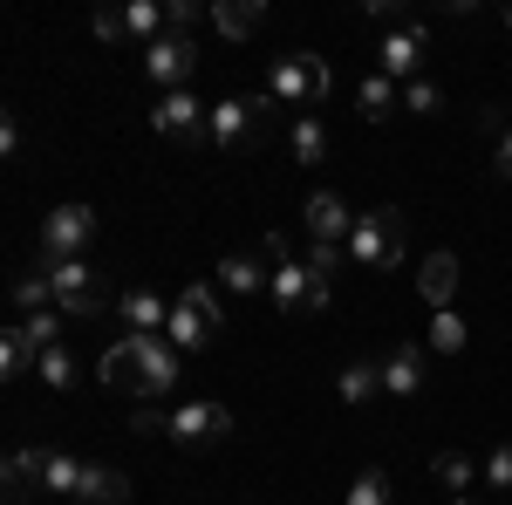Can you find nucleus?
I'll list each match as a JSON object with an SVG mask.
<instances>
[{"mask_svg": "<svg viewBox=\"0 0 512 505\" xmlns=\"http://www.w3.org/2000/svg\"><path fill=\"white\" fill-rule=\"evenodd\" d=\"M48 280H55V308L69 314V321H82V314H96L110 301L103 273L89 267V260H62V267H48Z\"/></svg>", "mask_w": 512, "mask_h": 505, "instance_id": "obj_6", "label": "nucleus"}, {"mask_svg": "<svg viewBox=\"0 0 512 505\" xmlns=\"http://www.w3.org/2000/svg\"><path fill=\"white\" fill-rule=\"evenodd\" d=\"M383 389L390 396H424V349L417 342H396L383 355Z\"/></svg>", "mask_w": 512, "mask_h": 505, "instance_id": "obj_14", "label": "nucleus"}, {"mask_svg": "<svg viewBox=\"0 0 512 505\" xmlns=\"http://www.w3.org/2000/svg\"><path fill=\"white\" fill-rule=\"evenodd\" d=\"M178 301H185V308H198L205 321H212V328H226V314H219V287H212V280H192Z\"/></svg>", "mask_w": 512, "mask_h": 505, "instance_id": "obj_31", "label": "nucleus"}, {"mask_svg": "<svg viewBox=\"0 0 512 505\" xmlns=\"http://www.w3.org/2000/svg\"><path fill=\"white\" fill-rule=\"evenodd\" d=\"M151 130H158L164 144H198V137L212 130V110L198 103L192 89H171V96L151 103Z\"/></svg>", "mask_w": 512, "mask_h": 505, "instance_id": "obj_7", "label": "nucleus"}, {"mask_svg": "<svg viewBox=\"0 0 512 505\" xmlns=\"http://www.w3.org/2000/svg\"><path fill=\"white\" fill-rule=\"evenodd\" d=\"M431 471H437V485H444V492H472V485H478V465L465 458V451H444Z\"/></svg>", "mask_w": 512, "mask_h": 505, "instance_id": "obj_27", "label": "nucleus"}, {"mask_svg": "<svg viewBox=\"0 0 512 505\" xmlns=\"http://www.w3.org/2000/svg\"><path fill=\"white\" fill-rule=\"evenodd\" d=\"M478 485H485V492H512V444H492V451H485Z\"/></svg>", "mask_w": 512, "mask_h": 505, "instance_id": "obj_30", "label": "nucleus"}, {"mask_svg": "<svg viewBox=\"0 0 512 505\" xmlns=\"http://www.w3.org/2000/svg\"><path fill=\"white\" fill-rule=\"evenodd\" d=\"M35 376L48 389H76V355H69V349H41L35 355Z\"/></svg>", "mask_w": 512, "mask_h": 505, "instance_id": "obj_28", "label": "nucleus"}, {"mask_svg": "<svg viewBox=\"0 0 512 505\" xmlns=\"http://www.w3.org/2000/svg\"><path fill=\"white\" fill-rule=\"evenodd\" d=\"M89 246H96V212H89V205H55V212L41 219V260H48V267L82 260Z\"/></svg>", "mask_w": 512, "mask_h": 505, "instance_id": "obj_4", "label": "nucleus"}, {"mask_svg": "<svg viewBox=\"0 0 512 505\" xmlns=\"http://www.w3.org/2000/svg\"><path fill=\"white\" fill-rule=\"evenodd\" d=\"M335 389H342V403H369V396L383 389V362H349Z\"/></svg>", "mask_w": 512, "mask_h": 505, "instance_id": "obj_24", "label": "nucleus"}, {"mask_svg": "<svg viewBox=\"0 0 512 505\" xmlns=\"http://www.w3.org/2000/svg\"><path fill=\"white\" fill-rule=\"evenodd\" d=\"M451 505H485V499H451Z\"/></svg>", "mask_w": 512, "mask_h": 505, "instance_id": "obj_39", "label": "nucleus"}, {"mask_svg": "<svg viewBox=\"0 0 512 505\" xmlns=\"http://www.w3.org/2000/svg\"><path fill=\"white\" fill-rule=\"evenodd\" d=\"M14 308H21V321H28V314H48V308H55V280H48V267H41V273H21V280H14Z\"/></svg>", "mask_w": 512, "mask_h": 505, "instance_id": "obj_22", "label": "nucleus"}, {"mask_svg": "<svg viewBox=\"0 0 512 505\" xmlns=\"http://www.w3.org/2000/svg\"><path fill=\"white\" fill-rule=\"evenodd\" d=\"M267 103L274 96H226V103H212V151H246L253 144V130H260V117H267Z\"/></svg>", "mask_w": 512, "mask_h": 505, "instance_id": "obj_8", "label": "nucleus"}, {"mask_svg": "<svg viewBox=\"0 0 512 505\" xmlns=\"http://www.w3.org/2000/svg\"><path fill=\"white\" fill-rule=\"evenodd\" d=\"M21 369H35V342H28V328L14 321V328L0 335V376H21Z\"/></svg>", "mask_w": 512, "mask_h": 505, "instance_id": "obj_26", "label": "nucleus"}, {"mask_svg": "<svg viewBox=\"0 0 512 505\" xmlns=\"http://www.w3.org/2000/svg\"><path fill=\"white\" fill-rule=\"evenodd\" d=\"M349 505H390V478L369 465V471H362V478L349 485Z\"/></svg>", "mask_w": 512, "mask_h": 505, "instance_id": "obj_32", "label": "nucleus"}, {"mask_svg": "<svg viewBox=\"0 0 512 505\" xmlns=\"http://www.w3.org/2000/svg\"><path fill=\"white\" fill-rule=\"evenodd\" d=\"M294 164H321L328 157V130H321V117H294Z\"/></svg>", "mask_w": 512, "mask_h": 505, "instance_id": "obj_25", "label": "nucleus"}, {"mask_svg": "<svg viewBox=\"0 0 512 505\" xmlns=\"http://www.w3.org/2000/svg\"><path fill=\"white\" fill-rule=\"evenodd\" d=\"M362 21H396V0H362ZM403 28V21H396Z\"/></svg>", "mask_w": 512, "mask_h": 505, "instance_id": "obj_38", "label": "nucleus"}, {"mask_svg": "<svg viewBox=\"0 0 512 505\" xmlns=\"http://www.w3.org/2000/svg\"><path fill=\"white\" fill-rule=\"evenodd\" d=\"M164 14H171V35H192L198 21H205V7H198V0H164Z\"/></svg>", "mask_w": 512, "mask_h": 505, "instance_id": "obj_36", "label": "nucleus"}, {"mask_svg": "<svg viewBox=\"0 0 512 505\" xmlns=\"http://www.w3.org/2000/svg\"><path fill=\"white\" fill-rule=\"evenodd\" d=\"M506 21H512V7H506Z\"/></svg>", "mask_w": 512, "mask_h": 505, "instance_id": "obj_40", "label": "nucleus"}, {"mask_svg": "<svg viewBox=\"0 0 512 505\" xmlns=\"http://www.w3.org/2000/svg\"><path fill=\"white\" fill-rule=\"evenodd\" d=\"M171 308H178V301H164V294H151V287L117 294V314H123L130 335H164V328H171Z\"/></svg>", "mask_w": 512, "mask_h": 505, "instance_id": "obj_12", "label": "nucleus"}, {"mask_svg": "<svg viewBox=\"0 0 512 505\" xmlns=\"http://www.w3.org/2000/svg\"><path fill=\"white\" fill-rule=\"evenodd\" d=\"M178 362H185V355L171 349V335H123L117 349L103 355V383L137 389L144 403H158L164 389L178 383Z\"/></svg>", "mask_w": 512, "mask_h": 505, "instance_id": "obj_1", "label": "nucleus"}, {"mask_svg": "<svg viewBox=\"0 0 512 505\" xmlns=\"http://www.w3.org/2000/svg\"><path fill=\"white\" fill-rule=\"evenodd\" d=\"M376 69H383L390 82H403V89L424 82V28H417V21L390 28V35L376 41Z\"/></svg>", "mask_w": 512, "mask_h": 505, "instance_id": "obj_10", "label": "nucleus"}, {"mask_svg": "<svg viewBox=\"0 0 512 505\" xmlns=\"http://www.w3.org/2000/svg\"><path fill=\"white\" fill-rule=\"evenodd\" d=\"M219 287H226V294H267L274 273L260 267L253 253H226V260H219Z\"/></svg>", "mask_w": 512, "mask_h": 505, "instance_id": "obj_18", "label": "nucleus"}, {"mask_svg": "<svg viewBox=\"0 0 512 505\" xmlns=\"http://www.w3.org/2000/svg\"><path fill=\"white\" fill-rule=\"evenodd\" d=\"M396 103H403V82H390L383 69H369V76H362V89H355V110H362L369 123H383Z\"/></svg>", "mask_w": 512, "mask_h": 505, "instance_id": "obj_19", "label": "nucleus"}, {"mask_svg": "<svg viewBox=\"0 0 512 505\" xmlns=\"http://www.w3.org/2000/svg\"><path fill=\"white\" fill-rule=\"evenodd\" d=\"M485 123H492V137H499V151H492V157H499V171L512 178V117H499V110H492Z\"/></svg>", "mask_w": 512, "mask_h": 505, "instance_id": "obj_37", "label": "nucleus"}, {"mask_svg": "<svg viewBox=\"0 0 512 505\" xmlns=\"http://www.w3.org/2000/svg\"><path fill=\"white\" fill-rule=\"evenodd\" d=\"M14 505H21V499H14Z\"/></svg>", "mask_w": 512, "mask_h": 505, "instance_id": "obj_41", "label": "nucleus"}, {"mask_svg": "<svg viewBox=\"0 0 512 505\" xmlns=\"http://www.w3.org/2000/svg\"><path fill=\"white\" fill-rule=\"evenodd\" d=\"M212 28L226 41L260 35V28H267V0H219V7H212Z\"/></svg>", "mask_w": 512, "mask_h": 505, "instance_id": "obj_16", "label": "nucleus"}, {"mask_svg": "<svg viewBox=\"0 0 512 505\" xmlns=\"http://www.w3.org/2000/svg\"><path fill=\"white\" fill-rule=\"evenodd\" d=\"M82 471H89V465H82L76 451H35V485H41V492L76 499V492H82Z\"/></svg>", "mask_w": 512, "mask_h": 505, "instance_id": "obj_15", "label": "nucleus"}, {"mask_svg": "<svg viewBox=\"0 0 512 505\" xmlns=\"http://www.w3.org/2000/svg\"><path fill=\"white\" fill-rule=\"evenodd\" d=\"M130 430H137V437H158V430H171V410H164V403H137Z\"/></svg>", "mask_w": 512, "mask_h": 505, "instance_id": "obj_35", "label": "nucleus"}, {"mask_svg": "<svg viewBox=\"0 0 512 505\" xmlns=\"http://www.w3.org/2000/svg\"><path fill=\"white\" fill-rule=\"evenodd\" d=\"M164 335H171V349H178V355H192V349H205V342H212L219 328H212V321H205L198 308H185V301H178V308H171V328H164Z\"/></svg>", "mask_w": 512, "mask_h": 505, "instance_id": "obj_20", "label": "nucleus"}, {"mask_svg": "<svg viewBox=\"0 0 512 505\" xmlns=\"http://www.w3.org/2000/svg\"><path fill=\"white\" fill-rule=\"evenodd\" d=\"M82 505H123L130 499V478L123 471H110V465H89L82 471V492H76Z\"/></svg>", "mask_w": 512, "mask_h": 505, "instance_id": "obj_21", "label": "nucleus"}, {"mask_svg": "<svg viewBox=\"0 0 512 505\" xmlns=\"http://www.w3.org/2000/svg\"><path fill=\"white\" fill-rule=\"evenodd\" d=\"M437 355H458L465 342H472V328H465V314L458 308H444V314H431V335H424Z\"/></svg>", "mask_w": 512, "mask_h": 505, "instance_id": "obj_23", "label": "nucleus"}, {"mask_svg": "<svg viewBox=\"0 0 512 505\" xmlns=\"http://www.w3.org/2000/svg\"><path fill=\"white\" fill-rule=\"evenodd\" d=\"M417 294L431 301V314H444V308H451V294H458V260H451V253H431L424 273H417Z\"/></svg>", "mask_w": 512, "mask_h": 505, "instance_id": "obj_17", "label": "nucleus"}, {"mask_svg": "<svg viewBox=\"0 0 512 505\" xmlns=\"http://www.w3.org/2000/svg\"><path fill=\"white\" fill-rule=\"evenodd\" d=\"M301 219H308V239H328V246H349V233H355V212L335 192H308Z\"/></svg>", "mask_w": 512, "mask_h": 505, "instance_id": "obj_13", "label": "nucleus"}, {"mask_svg": "<svg viewBox=\"0 0 512 505\" xmlns=\"http://www.w3.org/2000/svg\"><path fill=\"white\" fill-rule=\"evenodd\" d=\"M403 246H410V219L396 212V205H376V212H355V233H349V260L362 267H396L403 260Z\"/></svg>", "mask_w": 512, "mask_h": 505, "instance_id": "obj_2", "label": "nucleus"}, {"mask_svg": "<svg viewBox=\"0 0 512 505\" xmlns=\"http://www.w3.org/2000/svg\"><path fill=\"white\" fill-rule=\"evenodd\" d=\"M144 76H151V89H192V76H198V41L192 35H164V41H151L144 48Z\"/></svg>", "mask_w": 512, "mask_h": 505, "instance_id": "obj_9", "label": "nucleus"}, {"mask_svg": "<svg viewBox=\"0 0 512 505\" xmlns=\"http://www.w3.org/2000/svg\"><path fill=\"white\" fill-rule=\"evenodd\" d=\"M328 89H335V76H328V62L308 55V48H301V55H280L274 69H267V96H274V103H294L301 117L315 110Z\"/></svg>", "mask_w": 512, "mask_h": 505, "instance_id": "obj_3", "label": "nucleus"}, {"mask_svg": "<svg viewBox=\"0 0 512 505\" xmlns=\"http://www.w3.org/2000/svg\"><path fill=\"white\" fill-rule=\"evenodd\" d=\"M164 437H178V444H219V437H233V410L226 403H178Z\"/></svg>", "mask_w": 512, "mask_h": 505, "instance_id": "obj_11", "label": "nucleus"}, {"mask_svg": "<svg viewBox=\"0 0 512 505\" xmlns=\"http://www.w3.org/2000/svg\"><path fill=\"white\" fill-rule=\"evenodd\" d=\"M89 28H96V41H130V21H123V7H96V14H89Z\"/></svg>", "mask_w": 512, "mask_h": 505, "instance_id": "obj_34", "label": "nucleus"}, {"mask_svg": "<svg viewBox=\"0 0 512 505\" xmlns=\"http://www.w3.org/2000/svg\"><path fill=\"white\" fill-rule=\"evenodd\" d=\"M21 328H28L35 355H41V349H62V328H69V314H62V308H48V314H28Z\"/></svg>", "mask_w": 512, "mask_h": 505, "instance_id": "obj_29", "label": "nucleus"}, {"mask_svg": "<svg viewBox=\"0 0 512 505\" xmlns=\"http://www.w3.org/2000/svg\"><path fill=\"white\" fill-rule=\"evenodd\" d=\"M403 110H417V117H437V110H444V89H437V82H410V89H403Z\"/></svg>", "mask_w": 512, "mask_h": 505, "instance_id": "obj_33", "label": "nucleus"}, {"mask_svg": "<svg viewBox=\"0 0 512 505\" xmlns=\"http://www.w3.org/2000/svg\"><path fill=\"white\" fill-rule=\"evenodd\" d=\"M267 301H274L280 314H321L328 308V273H315L308 260H280Z\"/></svg>", "mask_w": 512, "mask_h": 505, "instance_id": "obj_5", "label": "nucleus"}]
</instances>
